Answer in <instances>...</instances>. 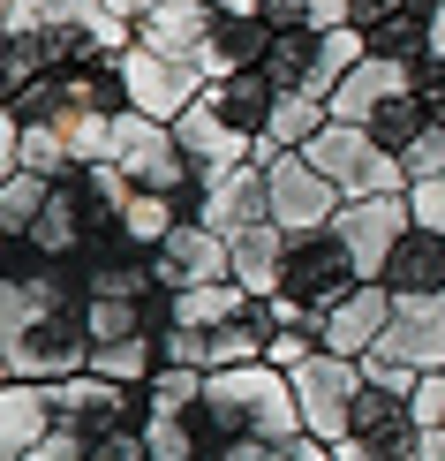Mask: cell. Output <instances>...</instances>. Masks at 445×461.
I'll list each match as a JSON object with an SVG mask.
<instances>
[{"instance_id":"cell-23","label":"cell","mask_w":445,"mask_h":461,"mask_svg":"<svg viewBox=\"0 0 445 461\" xmlns=\"http://www.w3.org/2000/svg\"><path fill=\"white\" fill-rule=\"evenodd\" d=\"M174 227H182V189H129V204H121V242L137 249V258H151Z\"/></svg>"},{"instance_id":"cell-2","label":"cell","mask_w":445,"mask_h":461,"mask_svg":"<svg viewBox=\"0 0 445 461\" xmlns=\"http://www.w3.org/2000/svg\"><path fill=\"white\" fill-rule=\"evenodd\" d=\"M309 159H317V175H333L340 197H408V167L355 122H325V137L309 144Z\"/></svg>"},{"instance_id":"cell-41","label":"cell","mask_w":445,"mask_h":461,"mask_svg":"<svg viewBox=\"0 0 445 461\" xmlns=\"http://www.w3.org/2000/svg\"><path fill=\"white\" fill-rule=\"evenodd\" d=\"M423 461H445V431H431V424H423Z\"/></svg>"},{"instance_id":"cell-40","label":"cell","mask_w":445,"mask_h":461,"mask_svg":"<svg viewBox=\"0 0 445 461\" xmlns=\"http://www.w3.org/2000/svg\"><path fill=\"white\" fill-rule=\"evenodd\" d=\"M333 461H423V447H415V454H370V447H333Z\"/></svg>"},{"instance_id":"cell-25","label":"cell","mask_w":445,"mask_h":461,"mask_svg":"<svg viewBox=\"0 0 445 461\" xmlns=\"http://www.w3.org/2000/svg\"><path fill=\"white\" fill-rule=\"evenodd\" d=\"M235 242V280L249 295H280V273H287V227H249V235H227Z\"/></svg>"},{"instance_id":"cell-7","label":"cell","mask_w":445,"mask_h":461,"mask_svg":"<svg viewBox=\"0 0 445 461\" xmlns=\"http://www.w3.org/2000/svg\"><path fill=\"white\" fill-rule=\"evenodd\" d=\"M113 167H121L137 189H189V182H197V159L182 151L174 122H151V113H121V144H113Z\"/></svg>"},{"instance_id":"cell-9","label":"cell","mask_w":445,"mask_h":461,"mask_svg":"<svg viewBox=\"0 0 445 461\" xmlns=\"http://www.w3.org/2000/svg\"><path fill=\"white\" fill-rule=\"evenodd\" d=\"M151 273H159V287H211V280H235V242L219 235V227L204 220H182L174 235L151 249Z\"/></svg>"},{"instance_id":"cell-33","label":"cell","mask_w":445,"mask_h":461,"mask_svg":"<svg viewBox=\"0 0 445 461\" xmlns=\"http://www.w3.org/2000/svg\"><path fill=\"white\" fill-rule=\"evenodd\" d=\"M309 356H325V340L309 333V325H280V333L264 340V363H272V371H287V378H295Z\"/></svg>"},{"instance_id":"cell-30","label":"cell","mask_w":445,"mask_h":461,"mask_svg":"<svg viewBox=\"0 0 445 461\" xmlns=\"http://www.w3.org/2000/svg\"><path fill=\"white\" fill-rule=\"evenodd\" d=\"M197 401H204V371H182V363H159L151 386H144V409L151 416H189Z\"/></svg>"},{"instance_id":"cell-35","label":"cell","mask_w":445,"mask_h":461,"mask_svg":"<svg viewBox=\"0 0 445 461\" xmlns=\"http://www.w3.org/2000/svg\"><path fill=\"white\" fill-rule=\"evenodd\" d=\"M400 167H408V189H415V182H431V175H445V129H431V137H423Z\"/></svg>"},{"instance_id":"cell-10","label":"cell","mask_w":445,"mask_h":461,"mask_svg":"<svg viewBox=\"0 0 445 461\" xmlns=\"http://www.w3.org/2000/svg\"><path fill=\"white\" fill-rule=\"evenodd\" d=\"M408 227H415L408 197H347V204H340V220H333V235L355 249L362 280H385V258L400 249V235H408Z\"/></svg>"},{"instance_id":"cell-26","label":"cell","mask_w":445,"mask_h":461,"mask_svg":"<svg viewBox=\"0 0 445 461\" xmlns=\"http://www.w3.org/2000/svg\"><path fill=\"white\" fill-rule=\"evenodd\" d=\"M242 311H249L242 280H211V287H182V295H174V325H189V333H211V325H227Z\"/></svg>"},{"instance_id":"cell-20","label":"cell","mask_w":445,"mask_h":461,"mask_svg":"<svg viewBox=\"0 0 445 461\" xmlns=\"http://www.w3.org/2000/svg\"><path fill=\"white\" fill-rule=\"evenodd\" d=\"M385 287H393L400 303L445 295V235H431V227H408V235H400V249L385 258Z\"/></svg>"},{"instance_id":"cell-38","label":"cell","mask_w":445,"mask_h":461,"mask_svg":"<svg viewBox=\"0 0 445 461\" xmlns=\"http://www.w3.org/2000/svg\"><path fill=\"white\" fill-rule=\"evenodd\" d=\"M106 8H113V15H121V23H129V31H137V23H144V15H151V8H166V0H106Z\"/></svg>"},{"instance_id":"cell-28","label":"cell","mask_w":445,"mask_h":461,"mask_svg":"<svg viewBox=\"0 0 445 461\" xmlns=\"http://www.w3.org/2000/svg\"><path fill=\"white\" fill-rule=\"evenodd\" d=\"M431 129H438V122H431V106H423L415 91H408V99H393V106H385L378 122H370V137H378L385 151H393V159H408V151H415L423 137H431Z\"/></svg>"},{"instance_id":"cell-21","label":"cell","mask_w":445,"mask_h":461,"mask_svg":"<svg viewBox=\"0 0 445 461\" xmlns=\"http://www.w3.org/2000/svg\"><path fill=\"white\" fill-rule=\"evenodd\" d=\"M325 122H333V106H325V99H309V91H280L272 122H264V137H257V167H272L280 151H309V144L325 137Z\"/></svg>"},{"instance_id":"cell-15","label":"cell","mask_w":445,"mask_h":461,"mask_svg":"<svg viewBox=\"0 0 445 461\" xmlns=\"http://www.w3.org/2000/svg\"><path fill=\"white\" fill-rule=\"evenodd\" d=\"M431 15H438V0H355L362 46L393 53V61H423V46H431Z\"/></svg>"},{"instance_id":"cell-19","label":"cell","mask_w":445,"mask_h":461,"mask_svg":"<svg viewBox=\"0 0 445 461\" xmlns=\"http://www.w3.org/2000/svg\"><path fill=\"white\" fill-rule=\"evenodd\" d=\"M211 23H219V8H211V0H166V8H151L144 23H137L129 46H144V53H197V61H204Z\"/></svg>"},{"instance_id":"cell-14","label":"cell","mask_w":445,"mask_h":461,"mask_svg":"<svg viewBox=\"0 0 445 461\" xmlns=\"http://www.w3.org/2000/svg\"><path fill=\"white\" fill-rule=\"evenodd\" d=\"M415 91V61H393V53H370L362 68H347L340 76V91H333V122H355V129H370L393 99H408Z\"/></svg>"},{"instance_id":"cell-17","label":"cell","mask_w":445,"mask_h":461,"mask_svg":"<svg viewBox=\"0 0 445 461\" xmlns=\"http://www.w3.org/2000/svg\"><path fill=\"white\" fill-rule=\"evenodd\" d=\"M53 438V386L0 378V461H31Z\"/></svg>"},{"instance_id":"cell-13","label":"cell","mask_w":445,"mask_h":461,"mask_svg":"<svg viewBox=\"0 0 445 461\" xmlns=\"http://www.w3.org/2000/svg\"><path fill=\"white\" fill-rule=\"evenodd\" d=\"M370 356L385 363H408V371H445V295H415V303H400L393 325H385V340Z\"/></svg>"},{"instance_id":"cell-32","label":"cell","mask_w":445,"mask_h":461,"mask_svg":"<svg viewBox=\"0 0 445 461\" xmlns=\"http://www.w3.org/2000/svg\"><path fill=\"white\" fill-rule=\"evenodd\" d=\"M144 447L151 461H204V438L189 416H144Z\"/></svg>"},{"instance_id":"cell-12","label":"cell","mask_w":445,"mask_h":461,"mask_svg":"<svg viewBox=\"0 0 445 461\" xmlns=\"http://www.w3.org/2000/svg\"><path fill=\"white\" fill-rule=\"evenodd\" d=\"M393 311H400V295L385 280H362L347 303H333V311L317 318V340H325V356H370L378 340H385V325H393Z\"/></svg>"},{"instance_id":"cell-36","label":"cell","mask_w":445,"mask_h":461,"mask_svg":"<svg viewBox=\"0 0 445 461\" xmlns=\"http://www.w3.org/2000/svg\"><path fill=\"white\" fill-rule=\"evenodd\" d=\"M415 416H423L431 431H445V371H431V378L415 386Z\"/></svg>"},{"instance_id":"cell-18","label":"cell","mask_w":445,"mask_h":461,"mask_svg":"<svg viewBox=\"0 0 445 461\" xmlns=\"http://www.w3.org/2000/svg\"><path fill=\"white\" fill-rule=\"evenodd\" d=\"M264 53H272V15H264V8H219L211 46H204V68H211V76L264 68Z\"/></svg>"},{"instance_id":"cell-37","label":"cell","mask_w":445,"mask_h":461,"mask_svg":"<svg viewBox=\"0 0 445 461\" xmlns=\"http://www.w3.org/2000/svg\"><path fill=\"white\" fill-rule=\"evenodd\" d=\"M415 99L431 106V122L445 129V68H431V61H415Z\"/></svg>"},{"instance_id":"cell-4","label":"cell","mask_w":445,"mask_h":461,"mask_svg":"<svg viewBox=\"0 0 445 461\" xmlns=\"http://www.w3.org/2000/svg\"><path fill=\"white\" fill-rule=\"evenodd\" d=\"M362 363L355 356H309L295 371V401H302V431L325 438V447H347L355 431V401H362Z\"/></svg>"},{"instance_id":"cell-11","label":"cell","mask_w":445,"mask_h":461,"mask_svg":"<svg viewBox=\"0 0 445 461\" xmlns=\"http://www.w3.org/2000/svg\"><path fill=\"white\" fill-rule=\"evenodd\" d=\"M204 227H219V235L280 227V220H272V175H264L257 159H249V167H219V175H204Z\"/></svg>"},{"instance_id":"cell-29","label":"cell","mask_w":445,"mask_h":461,"mask_svg":"<svg viewBox=\"0 0 445 461\" xmlns=\"http://www.w3.org/2000/svg\"><path fill=\"white\" fill-rule=\"evenodd\" d=\"M53 182L46 175H0V235H31V220L46 212Z\"/></svg>"},{"instance_id":"cell-6","label":"cell","mask_w":445,"mask_h":461,"mask_svg":"<svg viewBox=\"0 0 445 461\" xmlns=\"http://www.w3.org/2000/svg\"><path fill=\"white\" fill-rule=\"evenodd\" d=\"M144 386H113V378L99 371H76L53 386V431H68V438H106V431H121V424H144Z\"/></svg>"},{"instance_id":"cell-31","label":"cell","mask_w":445,"mask_h":461,"mask_svg":"<svg viewBox=\"0 0 445 461\" xmlns=\"http://www.w3.org/2000/svg\"><path fill=\"white\" fill-rule=\"evenodd\" d=\"M264 15L280 31H347L355 23V0H272Z\"/></svg>"},{"instance_id":"cell-27","label":"cell","mask_w":445,"mask_h":461,"mask_svg":"<svg viewBox=\"0 0 445 461\" xmlns=\"http://www.w3.org/2000/svg\"><path fill=\"white\" fill-rule=\"evenodd\" d=\"M91 371L113 378V386H151L159 371V333H137V340H99L91 348Z\"/></svg>"},{"instance_id":"cell-24","label":"cell","mask_w":445,"mask_h":461,"mask_svg":"<svg viewBox=\"0 0 445 461\" xmlns=\"http://www.w3.org/2000/svg\"><path fill=\"white\" fill-rule=\"evenodd\" d=\"M317 61H325V31H280V23H272L264 76H272L280 91H309V99H317Z\"/></svg>"},{"instance_id":"cell-16","label":"cell","mask_w":445,"mask_h":461,"mask_svg":"<svg viewBox=\"0 0 445 461\" xmlns=\"http://www.w3.org/2000/svg\"><path fill=\"white\" fill-rule=\"evenodd\" d=\"M174 137H182V151L197 159V175H219V167H249V159H257V137H242V129L219 113L211 91L182 113V122H174Z\"/></svg>"},{"instance_id":"cell-8","label":"cell","mask_w":445,"mask_h":461,"mask_svg":"<svg viewBox=\"0 0 445 461\" xmlns=\"http://www.w3.org/2000/svg\"><path fill=\"white\" fill-rule=\"evenodd\" d=\"M272 220L287 227V235H317V227H333L340 220V189H333V175H317V159L309 151H280L272 167Z\"/></svg>"},{"instance_id":"cell-39","label":"cell","mask_w":445,"mask_h":461,"mask_svg":"<svg viewBox=\"0 0 445 461\" xmlns=\"http://www.w3.org/2000/svg\"><path fill=\"white\" fill-rule=\"evenodd\" d=\"M423 61L445 68V0H438V15H431V46H423Z\"/></svg>"},{"instance_id":"cell-34","label":"cell","mask_w":445,"mask_h":461,"mask_svg":"<svg viewBox=\"0 0 445 461\" xmlns=\"http://www.w3.org/2000/svg\"><path fill=\"white\" fill-rule=\"evenodd\" d=\"M408 212H415V227L445 235V175H431V182H415V189H408Z\"/></svg>"},{"instance_id":"cell-1","label":"cell","mask_w":445,"mask_h":461,"mask_svg":"<svg viewBox=\"0 0 445 461\" xmlns=\"http://www.w3.org/2000/svg\"><path fill=\"white\" fill-rule=\"evenodd\" d=\"M204 454L242 447V438H302V401L295 378L272 363H242V371H204V401L189 409Z\"/></svg>"},{"instance_id":"cell-22","label":"cell","mask_w":445,"mask_h":461,"mask_svg":"<svg viewBox=\"0 0 445 461\" xmlns=\"http://www.w3.org/2000/svg\"><path fill=\"white\" fill-rule=\"evenodd\" d=\"M211 99H219V113L242 137H264V122H272V106H280V84L264 68H235V76H211Z\"/></svg>"},{"instance_id":"cell-3","label":"cell","mask_w":445,"mask_h":461,"mask_svg":"<svg viewBox=\"0 0 445 461\" xmlns=\"http://www.w3.org/2000/svg\"><path fill=\"white\" fill-rule=\"evenodd\" d=\"M362 287V265L355 249H347L333 227H317V235H287V273H280V295L309 303V311H333V303H347Z\"/></svg>"},{"instance_id":"cell-5","label":"cell","mask_w":445,"mask_h":461,"mask_svg":"<svg viewBox=\"0 0 445 461\" xmlns=\"http://www.w3.org/2000/svg\"><path fill=\"white\" fill-rule=\"evenodd\" d=\"M121 76H129L137 113H151V122H182V113L211 91V68L197 61V53H144V46H129Z\"/></svg>"},{"instance_id":"cell-42","label":"cell","mask_w":445,"mask_h":461,"mask_svg":"<svg viewBox=\"0 0 445 461\" xmlns=\"http://www.w3.org/2000/svg\"><path fill=\"white\" fill-rule=\"evenodd\" d=\"M211 8H272V0H211Z\"/></svg>"}]
</instances>
